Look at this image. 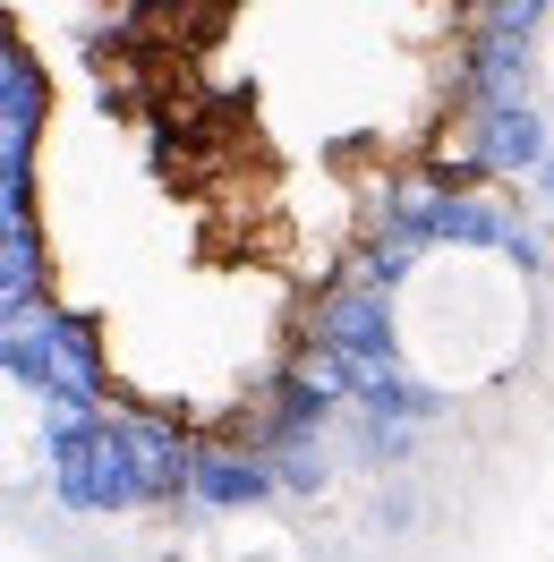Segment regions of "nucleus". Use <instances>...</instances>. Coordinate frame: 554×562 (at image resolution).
<instances>
[{"mask_svg":"<svg viewBox=\"0 0 554 562\" xmlns=\"http://www.w3.org/2000/svg\"><path fill=\"white\" fill-rule=\"evenodd\" d=\"M43 469H52V503L77 512V520H95V512L188 503L197 443L171 418L95 409V418H43Z\"/></svg>","mask_w":554,"mask_h":562,"instance_id":"nucleus-1","label":"nucleus"},{"mask_svg":"<svg viewBox=\"0 0 554 562\" xmlns=\"http://www.w3.org/2000/svg\"><path fill=\"white\" fill-rule=\"evenodd\" d=\"M0 358H9V384L43 401V418L111 409V358H103V316L95 307H60L52 299L35 316H9Z\"/></svg>","mask_w":554,"mask_h":562,"instance_id":"nucleus-2","label":"nucleus"},{"mask_svg":"<svg viewBox=\"0 0 554 562\" xmlns=\"http://www.w3.org/2000/svg\"><path fill=\"white\" fill-rule=\"evenodd\" d=\"M274 494H281V477L265 452H247V443H197V477H188L197 512H265Z\"/></svg>","mask_w":554,"mask_h":562,"instance_id":"nucleus-3","label":"nucleus"},{"mask_svg":"<svg viewBox=\"0 0 554 562\" xmlns=\"http://www.w3.org/2000/svg\"><path fill=\"white\" fill-rule=\"evenodd\" d=\"M43 111H52V86H43L35 52L9 35V52H0V145H35Z\"/></svg>","mask_w":554,"mask_h":562,"instance_id":"nucleus-4","label":"nucleus"},{"mask_svg":"<svg viewBox=\"0 0 554 562\" xmlns=\"http://www.w3.org/2000/svg\"><path fill=\"white\" fill-rule=\"evenodd\" d=\"M0 307L9 316H35V307H52V256H43V231L35 222H18V231H0Z\"/></svg>","mask_w":554,"mask_h":562,"instance_id":"nucleus-5","label":"nucleus"},{"mask_svg":"<svg viewBox=\"0 0 554 562\" xmlns=\"http://www.w3.org/2000/svg\"><path fill=\"white\" fill-rule=\"evenodd\" d=\"M418 426H384V418H350V460L358 469H410L418 460Z\"/></svg>","mask_w":554,"mask_h":562,"instance_id":"nucleus-6","label":"nucleus"},{"mask_svg":"<svg viewBox=\"0 0 554 562\" xmlns=\"http://www.w3.org/2000/svg\"><path fill=\"white\" fill-rule=\"evenodd\" d=\"M265 460H274L281 494H324L333 486V452H324V443H281V452H265Z\"/></svg>","mask_w":554,"mask_h":562,"instance_id":"nucleus-7","label":"nucleus"},{"mask_svg":"<svg viewBox=\"0 0 554 562\" xmlns=\"http://www.w3.org/2000/svg\"><path fill=\"white\" fill-rule=\"evenodd\" d=\"M376 528H418V503H410V486H384V503H376Z\"/></svg>","mask_w":554,"mask_h":562,"instance_id":"nucleus-8","label":"nucleus"},{"mask_svg":"<svg viewBox=\"0 0 554 562\" xmlns=\"http://www.w3.org/2000/svg\"><path fill=\"white\" fill-rule=\"evenodd\" d=\"M529 188H538V205H554V154H546V171L529 179Z\"/></svg>","mask_w":554,"mask_h":562,"instance_id":"nucleus-9","label":"nucleus"}]
</instances>
